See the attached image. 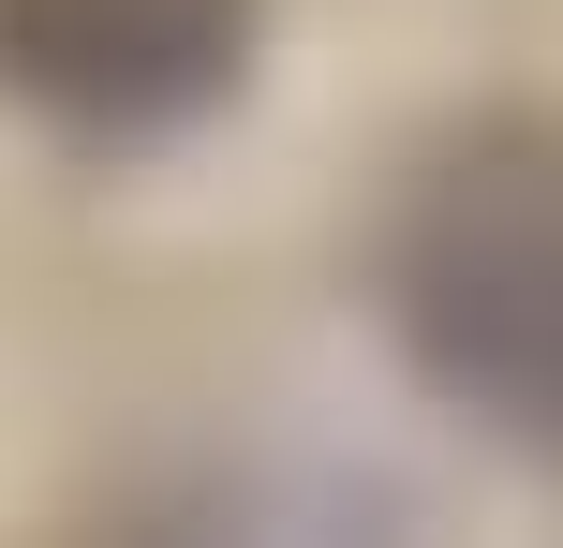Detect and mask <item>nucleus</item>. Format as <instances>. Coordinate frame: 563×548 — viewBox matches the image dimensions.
Segmentation results:
<instances>
[{"instance_id":"nucleus-2","label":"nucleus","mask_w":563,"mask_h":548,"mask_svg":"<svg viewBox=\"0 0 563 548\" xmlns=\"http://www.w3.org/2000/svg\"><path fill=\"white\" fill-rule=\"evenodd\" d=\"M253 59V0H0V104L59 134H178Z\"/></svg>"},{"instance_id":"nucleus-1","label":"nucleus","mask_w":563,"mask_h":548,"mask_svg":"<svg viewBox=\"0 0 563 548\" xmlns=\"http://www.w3.org/2000/svg\"><path fill=\"white\" fill-rule=\"evenodd\" d=\"M386 326L460 415L563 460V119H460L386 223Z\"/></svg>"}]
</instances>
